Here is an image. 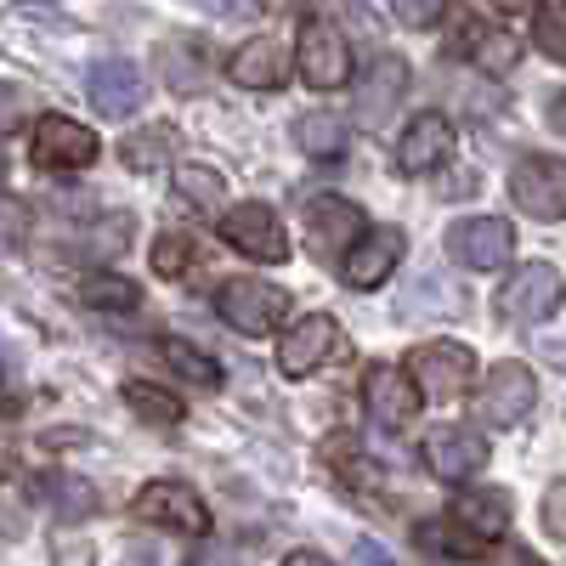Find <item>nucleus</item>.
I'll return each instance as SVG.
<instances>
[{"mask_svg":"<svg viewBox=\"0 0 566 566\" xmlns=\"http://www.w3.org/2000/svg\"><path fill=\"white\" fill-rule=\"evenodd\" d=\"M533 45L544 57L566 63V0H544L538 18H533Z\"/></svg>","mask_w":566,"mask_h":566,"instance_id":"nucleus-29","label":"nucleus"},{"mask_svg":"<svg viewBox=\"0 0 566 566\" xmlns=\"http://www.w3.org/2000/svg\"><path fill=\"white\" fill-rule=\"evenodd\" d=\"M165 154H170V130H165V125L119 142V159H125L130 170H154V165H165Z\"/></svg>","mask_w":566,"mask_h":566,"instance_id":"nucleus-30","label":"nucleus"},{"mask_svg":"<svg viewBox=\"0 0 566 566\" xmlns=\"http://www.w3.org/2000/svg\"><path fill=\"white\" fill-rule=\"evenodd\" d=\"M193 266V239H181V232H159L154 239V272L159 277H181Z\"/></svg>","mask_w":566,"mask_h":566,"instance_id":"nucleus-31","label":"nucleus"},{"mask_svg":"<svg viewBox=\"0 0 566 566\" xmlns=\"http://www.w3.org/2000/svg\"><path fill=\"white\" fill-rule=\"evenodd\" d=\"M295 142H301V154H306V159L335 165V159H346L352 130H346V119H340V114H306V119L295 125Z\"/></svg>","mask_w":566,"mask_h":566,"instance_id":"nucleus-21","label":"nucleus"},{"mask_svg":"<svg viewBox=\"0 0 566 566\" xmlns=\"http://www.w3.org/2000/svg\"><path fill=\"white\" fill-rule=\"evenodd\" d=\"M402 97H408V63L402 57H374L352 85V119L363 130H386L391 114L402 108Z\"/></svg>","mask_w":566,"mask_h":566,"instance_id":"nucleus-5","label":"nucleus"},{"mask_svg":"<svg viewBox=\"0 0 566 566\" xmlns=\"http://www.w3.org/2000/svg\"><path fill=\"white\" fill-rule=\"evenodd\" d=\"M154 69H159V80L176 91V97H193V91L210 85V45L199 34L176 29V34H165L154 45Z\"/></svg>","mask_w":566,"mask_h":566,"instance_id":"nucleus-13","label":"nucleus"},{"mask_svg":"<svg viewBox=\"0 0 566 566\" xmlns=\"http://www.w3.org/2000/svg\"><path fill=\"white\" fill-rule=\"evenodd\" d=\"M221 239L239 250V255H250V261H283L290 255V239H283V221H277V210L272 205H232L227 216H221Z\"/></svg>","mask_w":566,"mask_h":566,"instance_id":"nucleus-9","label":"nucleus"},{"mask_svg":"<svg viewBox=\"0 0 566 566\" xmlns=\"http://www.w3.org/2000/svg\"><path fill=\"white\" fill-rule=\"evenodd\" d=\"M29 154H34L40 170H85L91 159H97V136H91L85 125H74V119H63V114H40Z\"/></svg>","mask_w":566,"mask_h":566,"instance_id":"nucleus-11","label":"nucleus"},{"mask_svg":"<svg viewBox=\"0 0 566 566\" xmlns=\"http://www.w3.org/2000/svg\"><path fill=\"white\" fill-rule=\"evenodd\" d=\"M170 181H176V199L193 205V210H210V205H221V193H227L221 170H210V165H176Z\"/></svg>","mask_w":566,"mask_h":566,"instance_id":"nucleus-23","label":"nucleus"},{"mask_svg":"<svg viewBox=\"0 0 566 566\" xmlns=\"http://www.w3.org/2000/svg\"><path fill=\"white\" fill-rule=\"evenodd\" d=\"M538 522H544V533H549L555 544H566V482H555V488L544 493V510H538Z\"/></svg>","mask_w":566,"mask_h":566,"instance_id":"nucleus-33","label":"nucleus"},{"mask_svg":"<svg viewBox=\"0 0 566 566\" xmlns=\"http://www.w3.org/2000/svg\"><path fill=\"white\" fill-rule=\"evenodd\" d=\"M227 74L244 91H277L283 80H290V52H283L277 40H244L239 52L227 57Z\"/></svg>","mask_w":566,"mask_h":566,"instance_id":"nucleus-20","label":"nucleus"},{"mask_svg":"<svg viewBox=\"0 0 566 566\" xmlns=\"http://www.w3.org/2000/svg\"><path fill=\"white\" fill-rule=\"evenodd\" d=\"M335 346H340V323L328 312H312L277 340V368L290 374V380H301V374H312L317 363L335 357Z\"/></svg>","mask_w":566,"mask_h":566,"instance_id":"nucleus-15","label":"nucleus"},{"mask_svg":"<svg viewBox=\"0 0 566 566\" xmlns=\"http://www.w3.org/2000/svg\"><path fill=\"white\" fill-rule=\"evenodd\" d=\"M23 119H29V91H18V85H0V136H12Z\"/></svg>","mask_w":566,"mask_h":566,"instance_id":"nucleus-34","label":"nucleus"},{"mask_svg":"<svg viewBox=\"0 0 566 566\" xmlns=\"http://www.w3.org/2000/svg\"><path fill=\"white\" fill-rule=\"evenodd\" d=\"M538 402V380L527 363H493L488 380H482V397H476V419L488 431H515Z\"/></svg>","mask_w":566,"mask_h":566,"instance_id":"nucleus-2","label":"nucleus"},{"mask_svg":"<svg viewBox=\"0 0 566 566\" xmlns=\"http://www.w3.org/2000/svg\"><path fill=\"white\" fill-rule=\"evenodd\" d=\"M216 312L239 328V335H272L283 323V312H290V295H283L277 283H261V277H232V283H221Z\"/></svg>","mask_w":566,"mask_h":566,"instance_id":"nucleus-4","label":"nucleus"},{"mask_svg":"<svg viewBox=\"0 0 566 566\" xmlns=\"http://www.w3.org/2000/svg\"><path fill=\"white\" fill-rule=\"evenodd\" d=\"M29 515H34V482L23 470H7L0 476V538H23Z\"/></svg>","mask_w":566,"mask_h":566,"instance_id":"nucleus-22","label":"nucleus"},{"mask_svg":"<svg viewBox=\"0 0 566 566\" xmlns=\"http://www.w3.org/2000/svg\"><path fill=\"white\" fill-rule=\"evenodd\" d=\"M544 119H549V130H560V136H566V91H555V97L544 103Z\"/></svg>","mask_w":566,"mask_h":566,"instance_id":"nucleus-36","label":"nucleus"},{"mask_svg":"<svg viewBox=\"0 0 566 566\" xmlns=\"http://www.w3.org/2000/svg\"><path fill=\"white\" fill-rule=\"evenodd\" d=\"M45 493H52L63 522H85V515L97 510V488L80 482V476H52V482H45Z\"/></svg>","mask_w":566,"mask_h":566,"instance_id":"nucleus-28","label":"nucleus"},{"mask_svg":"<svg viewBox=\"0 0 566 566\" xmlns=\"http://www.w3.org/2000/svg\"><path fill=\"white\" fill-rule=\"evenodd\" d=\"M29 227V205L23 199H0V244H18Z\"/></svg>","mask_w":566,"mask_h":566,"instance_id":"nucleus-35","label":"nucleus"},{"mask_svg":"<svg viewBox=\"0 0 566 566\" xmlns=\"http://www.w3.org/2000/svg\"><path fill=\"white\" fill-rule=\"evenodd\" d=\"M0 187H7V159H0Z\"/></svg>","mask_w":566,"mask_h":566,"instance_id":"nucleus-38","label":"nucleus"},{"mask_svg":"<svg viewBox=\"0 0 566 566\" xmlns=\"http://www.w3.org/2000/svg\"><path fill=\"white\" fill-rule=\"evenodd\" d=\"M125 402H130L136 419H148V424H181V397H170V391H159L148 380H130Z\"/></svg>","mask_w":566,"mask_h":566,"instance_id":"nucleus-25","label":"nucleus"},{"mask_svg":"<svg viewBox=\"0 0 566 566\" xmlns=\"http://www.w3.org/2000/svg\"><path fill=\"white\" fill-rule=\"evenodd\" d=\"M136 295H142V290H136L130 277H85V283H80V301L97 306V312H130Z\"/></svg>","mask_w":566,"mask_h":566,"instance_id":"nucleus-27","label":"nucleus"},{"mask_svg":"<svg viewBox=\"0 0 566 566\" xmlns=\"http://www.w3.org/2000/svg\"><path fill=\"white\" fill-rule=\"evenodd\" d=\"M346 74H352L346 34L335 23H323V18H306V29H301V80L317 85V91H335V85H346Z\"/></svg>","mask_w":566,"mask_h":566,"instance_id":"nucleus-10","label":"nucleus"},{"mask_svg":"<svg viewBox=\"0 0 566 566\" xmlns=\"http://www.w3.org/2000/svg\"><path fill=\"white\" fill-rule=\"evenodd\" d=\"M165 363L181 374L187 386H205V391L221 386V363H216L210 352H199L193 340H165Z\"/></svg>","mask_w":566,"mask_h":566,"instance_id":"nucleus-24","label":"nucleus"},{"mask_svg":"<svg viewBox=\"0 0 566 566\" xmlns=\"http://www.w3.org/2000/svg\"><path fill=\"white\" fill-rule=\"evenodd\" d=\"M448 154H453V125H448L437 108H431V114H419V119L402 130V142H397V165H402L408 176L442 170Z\"/></svg>","mask_w":566,"mask_h":566,"instance_id":"nucleus-19","label":"nucleus"},{"mask_svg":"<svg viewBox=\"0 0 566 566\" xmlns=\"http://www.w3.org/2000/svg\"><path fill=\"white\" fill-rule=\"evenodd\" d=\"M130 515L136 522H148V527H170V533H205L210 527V515H205V499L193 488H181V482H148L136 499H130Z\"/></svg>","mask_w":566,"mask_h":566,"instance_id":"nucleus-8","label":"nucleus"},{"mask_svg":"<svg viewBox=\"0 0 566 566\" xmlns=\"http://www.w3.org/2000/svg\"><path fill=\"white\" fill-rule=\"evenodd\" d=\"M408 374H413L419 397L459 402L470 386H476V352L459 346V340H431V346H419V352L408 357Z\"/></svg>","mask_w":566,"mask_h":566,"instance_id":"nucleus-1","label":"nucleus"},{"mask_svg":"<svg viewBox=\"0 0 566 566\" xmlns=\"http://www.w3.org/2000/svg\"><path fill=\"white\" fill-rule=\"evenodd\" d=\"M470 57H476V69H488V74H504V69H515V57H522V40L515 34H488V29H470Z\"/></svg>","mask_w":566,"mask_h":566,"instance_id":"nucleus-26","label":"nucleus"},{"mask_svg":"<svg viewBox=\"0 0 566 566\" xmlns=\"http://www.w3.org/2000/svg\"><path fill=\"white\" fill-rule=\"evenodd\" d=\"M424 464H431L437 482H470L488 464V442L470 431V424H437L424 437Z\"/></svg>","mask_w":566,"mask_h":566,"instance_id":"nucleus-12","label":"nucleus"},{"mask_svg":"<svg viewBox=\"0 0 566 566\" xmlns=\"http://www.w3.org/2000/svg\"><path fill=\"white\" fill-rule=\"evenodd\" d=\"M442 7H448V0H391L397 23H408V29H431L442 18Z\"/></svg>","mask_w":566,"mask_h":566,"instance_id":"nucleus-32","label":"nucleus"},{"mask_svg":"<svg viewBox=\"0 0 566 566\" xmlns=\"http://www.w3.org/2000/svg\"><path fill=\"white\" fill-rule=\"evenodd\" d=\"M402 250H408L402 227H374V232H363V244L346 250V283H352V290H380V283L397 272Z\"/></svg>","mask_w":566,"mask_h":566,"instance_id":"nucleus-17","label":"nucleus"},{"mask_svg":"<svg viewBox=\"0 0 566 566\" xmlns=\"http://www.w3.org/2000/svg\"><path fill=\"white\" fill-rule=\"evenodd\" d=\"M566 295V277L549 261H527L522 272H510V283L499 290V312L510 323H544Z\"/></svg>","mask_w":566,"mask_h":566,"instance_id":"nucleus-7","label":"nucleus"},{"mask_svg":"<svg viewBox=\"0 0 566 566\" xmlns=\"http://www.w3.org/2000/svg\"><path fill=\"white\" fill-rule=\"evenodd\" d=\"M493 7H499V12H527L533 0H493Z\"/></svg>","mask_w":566,"mask_h":566,"instance_id":"nucleus-37","label":"nucleus"},{"mask_svg":"<svg viewBox=\"0 0 566 566\" xmlns=\"http://www.w3.org/2000/svg\"><path fill=\"white\" fill-rule=\"evenodd\" d=\"M510 199L533 221H560L566 216V159L555 154H522L510 170Z\"/></svg>","mask_w":566,"mask_h":566,"instance_id":"nucleus-3","label":"nucleus"},{"mask_svg":"<svg viewBox=\"0 0 566 566\" xmlns=\"http://www.w3.org/2000/svg\"><path fill=\"white\" fill-rule=\"evenodd\" d=\"M363 402H368V419L386 424V431H402V424L419 413V386L408 380L402 368L391 363H374L363 374Z\"/></svg>","mask_w":566,"mask_h":566,"instance_id":"nucleus-14","label":"nucleus"},{"mask_svg":"<svg viewBox=\"0 0 566 566\" xmlns=\"http://www.w3.org/2000/svg\"><path fill=\"white\" fill-rule=\"evenodd\" d=\"M85 91H91V103H97V114L119 119V114H136L142 103H148V80H142L136 63L125 57H108L85 74Z\"/></svg>","mask_w":566,"mask_h":566,"instance_id":"nucleus-18","label":"nucleus"},{"mask_svg":"<svg viewBox=\"0 0 566 566\" xmlns=\"http://www.w3.org/2000/svg\"><path fill=\"white\" fill-rule=\"evenodd\" d=\"M448 255L464 272H499L515 255V227L504 216H464L448 227Z\"/></svg>","mask_w":566,"mask_h":566,"instance_id":"nucleus-6","label":"nucleus"},{"mask_svg":"<svg viewBox=\"0 0 566 566\" xmlns=\"http://www.w3.org/2000/svg\"><path fill=\"white\" fill-rule=\"evenodd\" d=\"M306 239H312V250H317L323 261H335L340 250H352V244L363 239V210H357L352 199H340V193L312 199V205H306Z\"/></svg>","mask_w":566,"mask_h":566,"instance_id":"nucleus-16","label":"nucleus"}]
</instances>
